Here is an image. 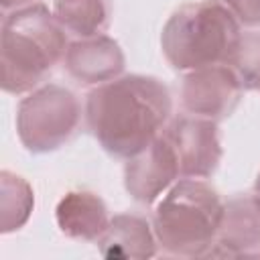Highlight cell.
<instances>
[{"mask_svg":"<svg viewBox=\"0 0 260 260\" xmlns=\"http://www.w3.org/2000/svg\"><path fill=\"white\" fill-rule=\"evenodd\" d=\"M169 110V91L148 77H126L95 89L87 106L93 134L116 154H134L148 146Z\"/></svg>","mask_w":260,"mask_h":260,"instance_id":"cell-1","label":"cell"},{"mask_svg":"<svg viewBox=\"0 0 260 260\" xmlns=\"http://www.w3.org/2000/svg\"><path fill=\"white\" fill-rule=\"evenodd\" d=\"M43 8L18 10L4 22V87L20 91L35 85L61 55V32Z\"/></svg>","mask_w":260,"mask_h":260,"instance_id":"cell-2","label":"cell"}]
</instances>
